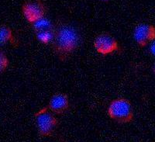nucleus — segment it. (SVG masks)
Instances as JSON below:
<instances>
[{
  "label": "nucleus",
  "instance_id": "nucleus-1",
  "mask_svg": "<svg viewBox=\"0 0 155 142\" xmlns=\"http://www.w3.org/2000/svg\"><path fill=\"white\" fill-rule=\"evenodd\" d=\"M80 42L77 30L67 23H60L54 29L51 47L54 53L61 61L67 60L72 55Z\"/></svg>",
  "mask_w": 155,
  "mask_h": 142
},
{
  "label": "nucleus",
  "instance_id": "nucleus-12",
  "mask_svg": "<svg viewBox=\"0 0 155 142\" xmlns=\"http://www.w3.org/2000/svg\"><path fill=\"white\" fill-rule=\"evenodd\" d=\"M150 52L153 57H155V40L150 42Z\"/></svg>",
  "mask_w": 155,
  "mask_h": 142
},
{
  "label": "nucleus",
  "instance_id": "nucleus-4",
  "mask_svg": "<svg viewBox=\"0 0 155 142\" xmlns=\"http://www.w3.org/2000/svg\"><path fill=\"white\" fill-rule=\"evenodd\" d=\"M22 12L27 21L33 24L46 14V6L41 0L27 2L22 5Z\"/></svg>",
  "mask_w": 155,
  "mask_h": 142
},
{
  "label": "nucleus",
  "instance_id": "nucleus-14",
  "mask_svg": "<svg viewBox=\"0 0 155 142\" xmlns=\"http://www.w3.org/2000/svg\"><path fill=\"white\" fill-rule=\"evenodd\" d=\"M153 72H154L155 74V65H154V67H153Z\"/></svg>",
  "mask_w": 155,
  "mask_h": 142
},
{
  "label": "nucleus",
  "instance_id": "nucleus-9",
  "mask_svg": "<svg viewBox=\"0 0 155 142\" xmlns=\"http://www.w3.org/2000/svg\"><path fill=\"white\" fill-rule=\"evenodd\" d=\"M37 38L40 42L43 44H49L52 42L54 38V29H49V30H44L41 31L36 32Z\"/></svg>",
  "mask_w": 155,
  "mask_h": 142
},
{
  "label": "nucleus",
  "instance_id": "nucleus-3",
  "mask_svg": "<svg viewBox=\"0 0 155 142\" xmlns=\"http://www.w3.org/2000/svg\"><path fill=\"white\" fill-rule=\"evenodd\" d=\"M34 117L40 136L42 137H51L58 126V122L54 115L50 112L48 107L39 110L34 114Z\"/></svg>",
  "mask_w": 155,
  "mask_h": 142
},
{
  "label": "nucleus",
  "instance_id": "nucleus-10",
  "mask_svg": "<svg viewBox=\"0 0 155 142\" xmlns=\"http://www.w3.org/2000/svg\"><path fill=\"white\" fill-rule=\"evenodd\" d=\"M33 28L35 30V32H38L41 31V30L52 29L53 26H52V24H51L49 19L44 17L42 19L37 20L34 23H33Z\"/></svg>",
  "mask_w": 155,
  "mask_h": 142
},
{
  "label": "nucleus",
  "instance_id": "nucleus-8",
  "mask_svg": "<svg viewBox=\"0 0 155 142\" xmlns=\"http://www.w3.org/2000/svg\"><path fill=\"white\" fill-rule=\"evenodd\" d=\"M9 42L13 44L16 43V40L12 35V30L8 26L2 25L0 26V47Z\"/></svg>",
  "mask_w": 155,
  "mask_h": 142
},
{
  "label": "nucleus",
  "instance_id": "nucleus-2",
  "mask_svg": "<svg viewBox=\"0 0 155 142\" xmlns=\"http://www.w3.org/2000/svg\"><path fill=\"white\" fill-rule=\"evenodd\" d=\"M108 115L120 123H130L134 119V111L130 102L125 98L113 100L108 107Z\"/></svg>",
  "mask_w": 155,
  "mask_h": 142
},
{
  "label": "nucleus",
  "instance_id": "nucleus-15",
  "mask_svg": "<svg viewBox=\"0 0 155 142\" xmlns=\"http://www.w3.org/2000/svg\"><path fill=\"white\" fill-rule=\"evenodd\" d=\"M61 142H67V141H61Z\"/></svg>",
  "mask_w": 155,
  "mask_h": 142
},
{
  "label": "nucleus",
  "instance_id": "nucleus-6",
  "mask_svg": "<svg viewBox=\"0 0 155 142\" xmlns=\"http://www.w3.org/2000/svg\"><path fill=\"white\" fill-rule=\"evenodd\" d=\"M134 38L138 45L144 47L155 40L154 26L146 23L137 25L134 29Z\"/></svg>",
  "mask_w": 155,
  "mask_h": 142
},
{
  "label": "nucleus",
  "instance_id": "nucleus-7",
  "mask_svg": "<svg viewBox=\"0 0 155 142\" xmlns=\"http://www.w3.org/2000/svg\"><path fill=\"white\" fill-rule=\"evenodd\" d=\"M48 107L51 112L58 115L65 113L69 108L68 97L64 93H56L51 96Z\"/></svg>",
  "mask_w": 155,
  "mask_h": 142
},
{
  "label": "nucleus",
  "instance_id": "nucleus-11",
  "mask_svg": "<svg viewBox=\"0 0 155 142\" xmlns=\"http://www.w3.org/2000/svg\"><path fill=\"white\" fill-rule=\"evenodd\" d=\"M9 65V61L5 53L0 50V74L5 72Z\"/></svg>",
  "mask_w": 155,
  "mask_h": 142
},
{
  "label": "nucleus",
  "instance_id": "nucleus-5",
  "mask_svg": "<svg viewBox=\"0 0 155 142\" xmlns=\"http://www.w3.org/2000/svg\"><path fill=\"white\" fill-rule=\"evenodd\" d=\"M94 47L99 54L102 55H112L119 51L117 40L109 33H101L94 40Z\"/></svg>",
  "mask_w": 155,
  "mask_h": 142
},
{
  "label": "nucleus",
  "instance_id": "nucleus-13",
  "mask_svg": "<svg viewBox=\"0 0 155 142\" xmlns=\"http://www.w3.org/2000/svg\"><path fill=\"white\" fill-rule=\"evenodd\" d=\"M99 1H102V2H109L110 0H99Z\"/></svg>",
  "mask_w": 155,
  "mask_h": 142
}]
</instances>
